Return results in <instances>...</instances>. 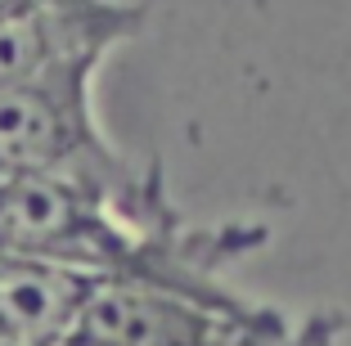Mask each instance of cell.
<instances>
[{
	"instance_id": "1",
	"label": "cell",
	"mask_w": 351,
	"mask_h": 346,
	"mask_svg": "<svg viewBox=\"0 0 351 346\" xmlns=\"http://www.w3.org/2000/svg\"><path fill=\"white\" fill-rule=\"evenodd\" d=\"M338 319H289L275 306H207L131 279H95L68 346H333Z\"/></svg>"
},
{
	"instance_id": "2",
	"label": "cell",
	"mask_w": 351,
	"mask_h": 346,
	"mask_svg": "<svg viewBox=\"0 0 351 346\" xmlns=\"http://www.w3.org/2000/svg\"><path fill=\"white\" fill-rule=\"evenodd\" d=\"M0 175L122 180L126 162L95 122L90 77L0 86Z\"/></svg>"
},
{
	"instance_id": "3",
	"label": "cell",
	"mask_w": 351,
	"mask_h": 346,
	"mask_svg": "<svg viewBox=\"0 0 351 346\" xmlns=\"http://www.w3.org/2000/svg\"><path fill=\"white\" fill-rule=\"evenodd\" d=\"M140 27V5H0V86L95 77L104 54Z\"/></svg>"
},
{
	"instance_id": "4",
	"label": "cell",
	"mask_w": 351,
	"mask_h": 346,
	"mask_svg": "<svg viewBox=\"0 0 351 346\" xmlns=\"http://www.w3.org/2000/svg\"><path fill=\"white\" fill-rule=\"evenodd\" d=\"M95 279L32 256H0V346H68Z\"/></svg>"
}]
</instances>
